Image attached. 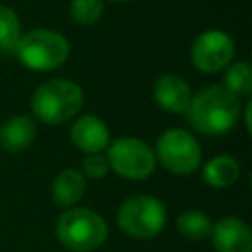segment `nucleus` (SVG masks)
Masks as SVG:
<instances>
[{
	"instance_id": "obj_12",
	"label": "nucleus",
	"mask_w": 252,
	"mask_h": 252,
	"mask_svg": "<svg viewBox=\"0 0 252 252\" xmlns=\"http://www.w3.org/2000/svg\"><path fill=\"white\" fill-rule=\"evenodd\" d=\"M37 126L32 116L16 114L0 126V146L6 152H22L35 140Z\"/></svg>"
},
{
	"instance_id": "obj_7",
	"label": "nucleus",
	"mask_w": 252,
	"mask_h": 252,
	"mask_svg": "<svg viewBox=\"0 0 252 252\" xmlns=\"http://www.w3.org/2000/svg\"><path fill=\"white\" fill-rule=\"evenodd\" d=\"M106 148H108V154H106L108 165L120 177L140 181L150 177L156 169V154L140 138L122 136V138H116Z\"/></svg>"
},
{
	"instance_id": "obj_20",
	"label": "nucleus",
	"mask_w": 252,
	"mask_h": 252,
	"mask_svg": "<svg viewBox=\"0 0 252 252\" xmlns=\"http://www.w3.org/2000/svg\"><path fill=\"white\" fill-rule=\"evenodd\" d=\"M110 2H128V0H110Z\"/></svg>"
},
{
	"instance_id": "obj_10",
	"label": "nucleus",
	"mask_w": 252,
	"mask_h": 252,
	"mask_svg": "<svg viewBox=\"0 0 252 252\" xmlns=\"http://www.w3.org/2000/svg\"><path fill=\"white\" fill-rule=\"evenodd\" d=\"M191 87L181 75L165 73L154 83V100L165 112L183 114L191 102Z\"/></svg>"
},
{
	"instance_id": "obj_9",
	"label": "nucleus",
	"mask_w": 252,
	"mask_h": 252,
	"mask_svg": "<svg viewBox=\"0 0 252 252\" xmlns=\"http://www.w3.org/2000/svg\"><path fill=\"white\" fill-rule=\"evenodd\" d=\"M217 252H252V230L238 217H224L211 228Z\"/></svg>"
},
{
	"instance_id": "obj_19",
	"label": "nucleus",
	"mask_w": 252,
	"mask_h": 252,
	"mask_svg": "<svg viewBox=\"0 0 252 252\" xmlns=\"http://www.w3.org/2000/svg\"><path fill=\"white\" fill-rule=\"evenodd\" d=\"M108 169H110V165H108L106 156H102L98 152V154H87L81 173H85L91 179H100V177H104L108 173Z\"/></svg>"
},
{
	"instance_id": "obj_4",
	"label": "nucleus",
	"mask_w": 252,
	"mask_h": 252,
	"mask_svg": "<svg viewBox=\"0 0 252 252\" xmlns=\"http://www.w3.org/2000/svg\"><path fill=\"white\" fill-rule=\"evenodd\" d=\"M69 41L63 33L47 28H37L22 33L16 55L24 67L32 71H53L61 67L69 57Z\"/></svg>"
},
{
	"instance_id": "obj_13",
	"label": "nucleus",
	"mask_w": 252,
	"mask_h": 252,
	"mask_svg": "<svg viewBox=\"0 0 252 252\" xmlns=\"http://www.w3.org/2000/svg\"><path fill=\"white\" fill-rule=\"evenodd\" d=\"M85 189H87V181H85V175L79 171V169H63L57 173L55 181H53V189H51V195H53V201L55 205L59 207H73L75 203H79L85 195Z\"/></svg>"
},
{
	"instance_id": "obj_3",
	"label": "nucleus",
	"mask_w": 252,
	"mask_h": 252,
	"mask_svg": "<svg viewBox=\"0 0 252 252\" xmlns=\"http://www.w3.org/2000/svg\"><path fill=\"white\" fill-rule=\"evenodd\" d=\"M57 238L73 252H93L96 250L108 234L104 219L93 209L69 207L57 219Z\"/></svg>"
},
{
	"instance_id": "obj_8",
	"label": "nucleus",
	"mask_w": 252,
	"mask_h": 252,
	"mask_svg": "<svg viewBox=\"0 0 252 252\" xmlns=\"http://www.w3.org/2000/svg\"><path fill=\"white\" fill-rule=\"evenodd\" d=\"M234 57V41L226 32L207 30L191 45V61L201 73H219Z\"/></svg>"
},
{
	"instance_id": "obj_6",
	"label": "nucleus",
	"mask_w": 252,
	"mask_h": 252,
	"mask_svg": "<svg viewBox=\"0 0 252 252\" xmlns=\"http://www.w3.org/2000/svg\"><path fill=\"white\" fill-rule=\"evenodd\" d=\"M156 159L175 175H189L201 165V146L183 128L165 130L156 144Z\"/></svg>"
},
{
	"instance_id": "obj_16",
	"label": "nucleus",
	"mask_w": 252,
	"mask_h": 252,
	"mask_svg": "<svg viewBox=\"0 0 252 252\" xmlns=\"http://www.w3.org/2000/svg\"><path fill=\"white\" fill-rule=\"evenodd\" d=\"M22 37L20 16L6 4H0V51L14 53Z\"/></svg>"
},
{
	"instance_id": "obj_15",
	"label": "nucleus",
	"mask_w": 252,
	"mask_h": 252,
	"mask_svg": "<svg viewBox=\"0 0 252 252\" xmlns=\"http://www.w3.org/2000/svg\"><path fill=\"white\" fill-rule=\"evenodd\" d=\"M175 224H177L179 234L187 240H205V238L211 236V228H213V222H211L209 215H205L201 211H195V209L183 211L177 217Z\"/></svg>"
},
{
	"instance_id": "obj_2",
	"label": "nucleus",
	"mask_w": 252,
	"mask_h": 252,
	"mask_svg": "<svg viewBox=\"0 0 252 252\" xmlns=\"http://www.w3.org/2000/svg\"><path fill=\"white\" fill-rule=\"evenodd\" d=\"M83 100L85 94L77 83L69 79H51L35 89L30 106L37 120L55 126L77 116Z\"/></svg>"
},
{
	"instance_id": "obj_17",
	"label": "nucleus",
	"mask_w": 252,
	"mask_h": 252,
	"mask_svg": "<svg viewBox=\"0 0 252 252\" xmlns=\"http://www.w3.org/2000/svg\"><path fill=\"white\" fill-rule=\"evenodd\" d=\"M224 87L236 96H248L252 93V69L248 61H236L226 65Z\"/></svg>"
},
{
	"instance_id": "obj_11",
	"label": "nucleus",
	"mask_w": 252,
	"mask_h": 252,
	"mask_svg": "<svg viewBox=\"0 0 252 252\" xmlns=\"http://www.w3.org/2000/svg\"><path fill=\"white\" fill-rule=\"evenodd\" d=\"M108 140H110V134L106 124L93 114L79 116L71 126V142L75 148H79L85 154L102 152L108 146Z\"/></svg>"
},
{
	"instance_id": "obj_5",
	"label": "nucleus",
	"mask_w": 252,
	"mask_h": 252,
	"mask_svg": "<svg viewBox=\"0 0 252 252\" xmlns=\"http://www.w3.org/2000/svg\"><path fill=\"white\" fill-rule=\"evenodd\" d=\"M167 220V211L158 197L134 195L126 199L116 215V222L122 232L132 238L150 240L158 236Z\"/></svg>"
},
{
	"instance_id": "obj_14",
	"label": "nucleus",
	"mask_w": 252,
	"mask_h": 252,
	"mask_svg": "<svg viewBox=\"0 0 252 252\" xmlns=\"http://www.w3.org/2000/svg\"><path fill=\"white\" fill-rule=\"evenodd\" d=\"M240 177V165L232 156H215L203 167V181L215 189H224L236 183Z\"/></svg>"
},
{
	"instance_id": "obj_1",
	"label": "nucleus",
	"mask_w": 252,
	"mask_h": 252,
	"mask_svg": "<svg viewBox=\"0 0 252 252\" xmlns=\"http://www.w3.org/2000/svg\"><path fill=\"white\" fill-rule=\"evenodd\" d=\"M242 112L240 96L230 93L224 85H211L191 96L185 110L191 126L207 136H220L232 130Z\"/></svg>"
},
{
	"instance_id": "obj_18",
	"label": "nucleus",
	"mask_w": 252,
	"mask_h": 252,
	"mask_svg": "<svg viewBox=\"0 0 252 252\" xmlns=\"http://www.w3.org/2000/svg\"><path fill=\"white\" fill-rule=\"evenodd\" d=\"M104 12V0H71L69 14L79 26H93L100 20Z\"/></svg>"
}]
</instances>
